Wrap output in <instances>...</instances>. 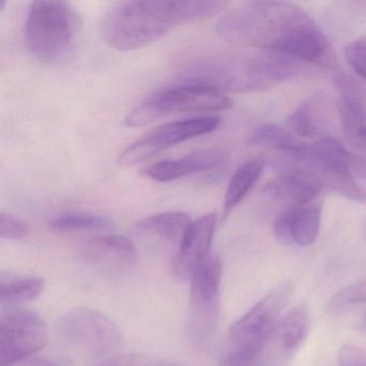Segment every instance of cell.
Here are the masks:
<instances>
[{"label":"cell","mask_w":366,"mask_h":366,"mask_svg":"<svg viewBox=\"0 0 366 366\" xmlns=\"http://www.w3.org/2000/svg\"><path fill=\"white\" fill-rule=\"evenodd\" d=\"M232 100L224 92L200 84L181 83L145 98L124 119L127 127H142L160 117L175 113H209L226 111Z\"/></svg>","instance_id":"cell-5"},{"label":"cell","mask_w":366,"mask_h":366,"mask_svg":"<svg viewBox=\"0 0 366 366\" xmlns=\"http://www.w3.org/2000/svg\"><path fill=\"white\" fill-rule=\"evenodd\" d=\"M79 18L66 1H33L25 22V39L31 54L42 63L68 59L79 33Z\"/></svg>","instance_id":"cell-4"},{"label":"cell","mask_w":366,"mask_h":366,"mask_svg":"<svg viewBox=\"0 0 366 366\" xmlns=\"http://www.w3.org/2000/svg\"><path fill=\"white\" fill-rule=\"evenodd\" d=\"M249 143L278 149L282 154L295 153L305 145L290 130L274 123L262 124L257 127L249 137Z\"/></svg>","instance_id":"cell-21"},{"label":"cell","mask_w":366,"mask_h":366,"mask_svg":"<svg viewBox=\"0 0 366 366\" xmlns=\"http://www.w3.org/2000/svg\"><path fill=\"white\" fill-rule=\"evenodd\" d=\"M190 224L189 216L184 212H164L140 220L137 230L179 245Z\"/></svg>","instance_id":"cell-20"},{"label":"cell","mask_w":366,"mask_h":366,"mask_svg":"<svg viewBox=\"0 0 366 366\" xmlns=\"http://www.w3.org/2000/svg\"><path fill=\"white\" fill-rule=\"evenodd\" d=\"M29 228L24 222L10 214H0V237L3 239H21L29 234Z\"/></svg>","instance_id":"cell-28"},{"label":"cell","mask_w":366,"mask_h":366,"mask_svg":"<svg viewBox=\"0 0 366 366\" xmlns=\"http://www.w3.org/2000/svg\"><path fill=\"white\" fill-rule=\"evenodd\" d=\"M81 254L91 267L109 274L128 271L137 262L136 246L124 235L92 237L83 244Z\"/></svg>","instance_id":"cell-13"},{"label":"cell","mask_w":366,"mask_h":366,"mask_svg":"<svg viewBox=\"0 0 366 366\" xmlns=\"http://www.w3.org/2000/svg\"><path fill=\"white\" fill-rule=\"evenodd\" d=\"M321 214V202L287 207L274 222V234L285 244L312 245L320 232Z\"/></svg>","instance_id":"cell-14"},{"label":"cell","mask_w":366,"mask_h":366,"mask_svg":"<svg viewBox=\"0 0 366 366\" xmlns=\"http://www.w3.org/2000/svg\"><path fill=\"white\" fill-rule=\"evenodd\" d=\"M310 327L312 314L310 308L304 304H299L282 315L272 337L286 357H292L307 340Z\"/></svg>","instance_id":"cell-17"},{"label":"cell","mask_w":366,"mask_h":366,"mask_svg":"<svg viewBox=\"0 0 366 366\" xmlns=\"http://www.w3.org/2000/svg\"><path fill=\"white\" fill-rule=\"evenodd\" d=\"M264 164L263 158L254 157L246 160L235 170L224 194V216H228L230 212L242 203L250 190L258 183Z\"/></svg>","instance_id":"cell-19"},{"label":"cell","mask_w":366,"mask_h":366,"mask_svg":"<svg viewBox=\"0 0 366 366\" xmlns=\"http://www.w3.org/2000/svg\"><path fill=\"white\" fill-rule=\"evenodd\" d=\"M344 55L351 69L366 81V37L357 38L347 44Z\"/></svg>","instance_id":"cell-26"},{"label":"cell","mask_w":366,"mask_h":366,"mask_svg":"<svg viewBox=\"0 0 366 366\" xmlns=\"http://www.w3.org/2000/svg\"><path fill=\"white\" fill-rule=\"evenodd\" d=\"M293 293L292 282H282L235 321L219 366H260L263 350Z\"/></svg>","instance_id":"cell-3"},{"label":"cell","mask_w":366,"mask_h":366,"mask_svg":"<svg viewBox=\"0 0 366 366\" xmlns=\"http://www.w3.org/2000/svg\"><path fill=\"white\" fill-rule=\"evenodd\" d=\"M14 366H61L56 360L49 359V357H36V359L25 360Z\"/></svg>","instance_id":"cell-31"},{"label":"cell","mask_w":366,"mask_h":366,"mask_svg":"<svg viewBox=\"0 0 366 366\" xmlns=\"http://www.w3.org/2000/svg\"><path fill=\"white\" fill-rule=\"evenodd\" d=\"M222 263L211 254L190 278L189 335L198 346L213 338L220 318Z\"/></svg>","instance_id":"cell-7"},{"label":"cell","mask_w":366,"mask_h":366,"mask_svg":"<svg viewBox=\"0 0 366 366\" xmlns=\"http://www.w3.org/2000/svg\"><path fill=\"white\" fill-rule=\"evenodd\" d=\"M364 303H366V278L346 287L333 295L330 306L332 308H342Z\"/></svg>","instance_id":"cell-25"},{"label":"cell","mask_w":366,"mask_h":366,"mask_svg":"<svg viewBox=\"0 0 366 366\" xmlns=\"http://www.w3.org/2000/svg\"><path fill=\"white\" fill-rule=\"evenodd\" d=\"M365 230H366V224H365Z\"/></svg>","instance_id":"cell-32"},{"label":"cell","mask_w":366,"mask_h":366,"mask_svg":"<svg viewBox=\"0 0 366 366\" xmlns=\"http://www.w3.org/2000/svg\"><path fill=\"white\" fill-rule=\"evenodd\" d=\"M289 128L300 138L325 134L331 124V110L323 96L315 95L304 100L288 117Z\"/></svg>","instance_id":"cell-16"},{"label":"cell","mask_w":366,"mask_h":366,"mask_svg":"<svg viewBox=\"0 0 366 366\" xmlns=\"http://www.w3.org/2000/svg\"><path fill=\"white\" fill-rule=\"evenodd\" d=\"M44 278L31 274L3 273L0 276V304L14 307L37 299L44 290Z\"/></svg>","instance_id":"cell-18"},{"label":"cell","mask_w":366,"mask_h":366,"mask_svg":"<svg viewBox=\"0 0 366 366\" xmlns=\"http://www.w3.org/2000/svg\"><path fill=\"white\" fill-rule=\"evenodd\" d=\"M216 31L233 46L282 53L315 67H338L335 52L320 27L295 4H242L220 19Z\"/></svg>","instance_id":"cell-1"},{"label":"cell","mask_w":366,"mask_h":366,"mask_svg":"<svg viewBox=\"0 0 366 366\" xmlns=\"http://www.w3.org/2000/svg\"><path fill=\"white\" fill-rule=\"evenodd\" d=\"M219 124L220 119L216 117H194L164 124L126 147L119 155V164L127 167L141 164L179 143L211 134Z\"/></svg>","instance_id":"cell-10"},{"label":"cell","mask_w":366,"mask_h":366,"mask_svg":"<svg viewBox=\"0 0 366 366\" xmlns=\"http://www.w3.org/2000/svg\"><path fill=\"white\" fill-rule=\"evenodd\" d=\"M104 366H183L169 360L145 355H119L107 362Z\"/></svg>","instance_id":"cell-27"},{"label":"cell","mask_w":366,"mask_h":366,"mask_svg":"<svg viewBox=\"0 0 366 366\" xmlns=\"http://www.w3.org/2000/svg\"><path fill=\"white\" fill-rule=\"evenodd\" d=\"M61 327L70 344L93 357L112 355L123 340L119 327L106 315L93 308L69 310L61 318Z\"/></svg>","instance_id":"cell-8"},{"label":"cell","mask_w":366,"mask_h":366,"mask_svg":"<svg viewBox=\"0 0 366 366\" xmlns=\"http://www.w3.org/2000/svg\"><path fill=\"white\" fill-rule=\"evenodd\" d=\"M181 83L200 84L224 92H256L269 85L261 71L258 54L207 55L194 59L179 74Z\"/></svg>","instance_id":"cell-6"},{"label":"cell","mask_w":366,"mask_h":366,"mask_svg":"<svg viewBox=\"0 0 366 366\" xmlns=\"http://www.w3.org/2000/svg\"><path fill=\"white\" fill-rule=\"evenodd\" d=\"M227 1H125L104 16L102 35L107 44L119 51L143 48L168 35L179 25L216 16Z\"/></svg>","instance_id":"cell-2"},{"label":"cell","mask_w":366,"mask_h":366,"mask_svg":"<svg viewBox=\"0 0 366 366\" xmlns=\"http://www.w3.org/2000/svg\"><path fill=\"white\" fill-rule=\"evenodd\" d=\"M226 157L219 149H207L185 157L156 162L145 169V174L159 183H169L200 172H213L224 167Z\"/></svg>","instance_id":"cell-15"},{"label":"cell","mask_w":366,"mask_h":366,"mask_svg":"<svg viewBox=\"0 0 366 366\" xmlns=\"http://www.w3.org/2000/svg\"><path fill=\"white\" fill-rule=\"evenodd\" d=\"M351 173H352L353 177L357 175L362 179H366V157L353 154L352 162H351Z\"/></svg>","instance_id":"cell-30"},{"label":"cell","mask_w":366,"mask_h":366,"mask_svg":"<svg viewBox=\"0 0 366 366\" xmlns=\"http://www.w3.org/2000/svg\"><path fill=\"white\" fill-rule=\"evenodd\" d=\"M217 216L207 213L192 222L172 260L173 275L177 280H190L198 267L209 258L215 235Z\"/></svg>","instance_id":"cell-12"},{"label":"cell","mask_w":366,"mask_h":366,"mask_svg":"<svg viewBox=\"0 0 366 366\" xmlns=\"http://www.w3.org/2000/svg\"><path fill=\"white\" fill-rule=\"evenodd\" d=\"M48 340V327L37 312L19 310L4 315L0 320V366L31 359Z\"/></svg>","instance_id":"cell-9"},{"label":"cell","mask_w":366,"mask_h":366,"mask_svg":"<svg viewBox=\"0 0 366 366\" xmlns=\"http://www.w3.org/2000/svg\"><path fill=\"white\" fill-rule=\"evenodd\" d=\"M276 167L278 177L267 184L265 192L276 200L284 201L288 207L315 202L325 190L314 173L290 158L280 160Z\"/></svg>","instance_id":"cell-11"},{"label":"cell","mask_w":366,"mask_h":366,"mask_svg":"<svg viewBox=\"0 0 366 366\" xmlns=\"http://www.w3.org/2000/svg\"><path fill=\"white\" fill-rule=\"evenodd\" d=\"M112 227L109 218L95 214H68L59 216L50 222L53 231L61 233L76 232V231H104Z\"/></svg>","instance_id":"cell-23"},{"label":"cell","mask_w":366,"mask_h":366,"mask_svg":"<svg viewBox=\"0 0 366 366\" xmlns=\"http://www.w3.org/2000/svg\"><path fill=\"white\" fill-rule=\"evenodd\" d=\"M334 84L340 94V111L366 115V89L361 83L345 72L334 76Z\"/></svg>","instance_id":"cell-22"},{"label":"cell","mask_w":366,"mask_h":366,"mask_svg":"<svg viewBox=\"0 0 366 366\" xmlns=\"http://www.w3.org/2000/svg\"><path fill=\"white\" fill-rule=\"evenodd\" d=\"M338 366H366V349L359 345H342L338 349Z\"/></svg>","instance_id":"cell-29"},{"label":"cell","mask_w":366,"mask_h":366,"mask_svg":"<svg viewBox=\"0 0 366 366\" xmlns=\"http://www.w3.org/2000/svg\"><path fill=\"white\" fill-rule=\"evenodd\" d=\"M342 132L352 147L366 154V115H355L340 111Z\"/></svg>","instance_id":"cell-24"}]
</instances>
